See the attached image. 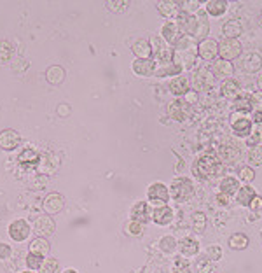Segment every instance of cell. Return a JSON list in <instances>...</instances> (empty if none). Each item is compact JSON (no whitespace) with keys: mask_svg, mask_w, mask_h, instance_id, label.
<instances>
[{"mask_svg":"<svg viewBox=\"0 0 262 273\" xmlns=\"http://www.w3.org/2000/svg\"><path fill=\"white\" fill-rule=\"evenodd\" d=\"M224 172V165L217 156L203 154L192 165V173L198 179H210V177H219Z\"/></svg>","mask_w":262,"mask_h":273,"instance_id":"6da1fadb","label":"cell"},{"mask_svg":"<svg viewBox=\"0 0 262 273\" xmlns=\"http://www.w3.org/2000/svg\"><path fill=\"white\" fill-rule=\"evenodd\" d=\"M170 194L178 203L187 201L194 194V186H192L191 179H187V177H177V179H173V182L170 186Z\"/></svg>","mask_w":262,"mask_h":273,"instance_id":"7a4b0ae2","label":"cell"},{"mask_svg":"<svg viewBox=\"0 0 262 273\" xmlns=\"http://www.w3.org/2000/svg\"><path fill=\"white\" fill-rule=\"evenodd\" d=\"M243 51V46L238 39H224L219 44V54L224 61H233L234 58H238Z\"/></svg>","mask_w":262,"mask_h":273,"instance_id":"3957f363","label":"cell"},{"mask_svg":"<svg viewBox=\"0 0 262 273\" xmlns=\"http://www.w3.org/2000/svg\"><path fill=\"white\" fill-rule=\"evenodd\" d=\"M241 156V149L240 144L234 140H224L222 144L219 145V158L226 163H236Z\"/></svg>","mask_w":262,"mask_h":273,"instance_id":"277c9868","label":"cell"},{"mask_svg":"<svg viewBox=\"0 0 262 273\" xmlns=\"http://www.w3.org/2000/svg\"><path fill=\"white\" fill-rule=\"evenodd\" d=\"M231 130L236 136H248L252 133V121L243 112H236L231 116Z\"/></svg>","mask_w":262,"mask_h":273,"instance_id":"5b68a950","label":"cell"},{"mask_svg":"<svg viewBox=\"0 0 262 273\" xmlns=\"http://www.w3.org/2000/svg\"><path fill=\"white\" fill-rule=\"evenodd\" d=\"M168 114L175 121H185L192 116V105H189L185 100H175L168 105Z\"/></svg>","mask_w":262,"mask_h":273,"instance_id":"8992f818","label":"cell"},{"mask_svg":"<svg viewBox=\"0 0 262 273\" xmlns=\"http://www.w3.org/2000/svg\"><path fill=\"white\" fill-rule=\"evenodd\" d=\"M147 196H149L150 203L161 207V205H166V201L170 200V189L163 182H154L147 191Z\"/></svg>","mask_w":262,"mask_h":273,"instance_id":"52a82bcc","label":"cell"},{"mask_svg":"<svg viewBox=\"0 0 262 273\" xmlns=\"http://www.w3.org/2000/svg\"><path fill=\"white\" fill-rule=\"evenodd\" d=\"M54 230H56V224L49 216H37L35 221H33V233L39 235L40 238L51 237Z\"/></svg>","mask_w":262,"mask_h":273,"instance_id":"ba28073f","label":"cell"},{"mask_svg":"<svg viewBox=\"0 0 262 273\" xmlns=\"http://www.w3.org/2000/svg\"><path fill=\"white\" fill-rule=\"evenodd\" d=\"M21 142V135H19L16 130L12 128H5L0 132V147L4 151H12L16 149Z\"/></svg>","mask_w":262,"mask_h":273,"instance_id":"9c48e42d","label":"cell"},{"mask_svg":"<svg viewBox=\"0 0 262 273\" xmlns=\"http://www.w3.org/2000/svg\"><path fill=\"white\" fill-rule=\"evenodd\" d=\"M152 219V210H150L149 203L145 201H136L131 209V221L140 224H147L149 221Z\"/></svg>","mask_w":262,"mask_h":273,"instance_id":"30bf717a","label":"cell"},{"mask_svg":"<svg viewBox=\"0 0 262 273\" xmlns=\"http://www.w3.org/2000/svg\"><path fill=\"white\" fill-rule=\"evenodd\" d=\"M177 26L180 30L182 35H194L196 33V14H189V12H178L177 16Z\"/></svg>","mask_w":262,"mask_h":273,"instance_id":"8fae6325","label":"cell"},{"mask_svg":"<svg viewBox=\"0 0 262 273\" xmlns=\"http://www.w3.org/2000/svg\"><path fill=\"white\" fill-rule=\"evenodd\" d=\"M219 54V42L213 39H205L198 44V56L201 60L212 61L215 60V56Z\"/></svg>","mask_w":262,"mask_h":273,"instance_id":"7c38bea8","label":"cell"},{"mask_svg":"<svg viewBox=\"0 0 262 273\" xmlns=\"http://www.w3.org/2000/svg\"><path fill=\"white\" fill-rule=\"evenodd\" d=\"M42 207L47 214H58L61 212V209L65 207V198L61 196L60 193H49L44 198Z\"/></svg>","mask_w":262,"mask_h":273,"instance_id":"4fadbf2b","label":"cell"},{"mask_svg":"<svg viewBox=\"0 0 262 273\" xmlns=\"http://www.w3.org/2000/svg\"><path fill=\"white\" fill-rule=\"evenodd\" d=\"M9 235H11V238L12 240H16V242L26 240L28 235H30L28 223L23 221V219H18V221H14V223H11V226H9Z\"/></svg>","mask_w":262,"mask_h":273,"instance_id":"5bb4252c","label":"cell"},{"mask_svg":"<svg viewBox=\"0 0 262 273\" xmlns=\"http://www.w3.org/2000/svg\"><path fill=\"white\" fill-rule=\"evenodd\" d=\"M241 68L248 74H255L257 70L262 68V56L257 53H247L243 54V60H241Z\"/></svg>","mask_w":262,"mask_h":273,"instance_id":"9a60e30c","label":"cell"},{"mask_svg":"<svg viewBox=\"0 0 262 273\" xmlns=\"http://www.w3.org/2000/svg\"><path fill=\"white\" fill-rule=\"evenodd\" d=\"M133 72L140 77H150L156 72V61L154 60H138L133 61Z\"/></svg>","mask_w":262,"mask_h":273,"instance_id":"2e32d148","label":"cell"},{"mask_svg":"<svg viewBox=\"0 0 262 273\" xmlns=\"http://www.w3.org/2000/svg\"><path fill=\"white\" fill-rule=\"evenodd\" d=\"M152 221L159 226H166L173 221V210L168 207V205H161V207H156L152 212Z\"/></svg>","mask_w":262,"mask_h":273,"instance_id":"e0dca14e","label":"cell"},{"mask_svg":"<svg viewBox=\"0 0 262 273\" xmlns=\"http://www.w3.org/2000/svg\"><path fill=\"white\" fill-rule=\"evenodd\" d=\"M210 70L213 72L215 79H231L234 68H233V63H229V61L219 60V61H215V63L212 65Z\"/></svg>","mask_w":262,"mask_h":273,"instance_id":"ac0fdd59","label":"cell"},{"mask_svg":"<svg viewBox=\"0 0 262 273\" xmlns=\"http://www.w3.org/2000/svg\"><path fill=\"white\" fill-rule=\"evenodd\" d=\"M215 84V76H213V72L210 70V68H199L198 74H196V86H198V90L201 88V90H210V88Z\"/></svg>","mask_w":262,"mask_h":273,"instance_id":"d6986e66","label":"cell"},{"mask_svg":"<svg viewBox=\"0 0 262 273\" xmlns=\"http://www.w3.org/2000/svg\"><path fill=\"white\" fill-rule=\"evenodd\" d=\"M131 51L138 60H150L152 58V49H150V44L147 39H138L131 46Z\"/></svg>","mask_w":262,"mask_h":273,"instance_id":"ffe728a7","label":"cell"},{"mask_svg":"<svg viewBox=\"0 0 262 273\" xmlns=\"http://www.w3.org/2000/svg\"><path fill=\"white\" fill-rule=\"evenodd\" d=\"M161 35H163V39L166 40L168 44H171V46H173V44L182 37V33H180V30H178L177 23H175V21H168V23H164L163 30H161Z\"/></svg>","mask_w":262,"mask_h":273,"instance_id":"44dd1931","label":"cell"},{"mask_svg":"<svg viewBox=\"0 0 262 273\" xmlns=\"http://www.w3.org/2000/svg\"><path fill=\"white\" fill-rule=\"evenodd\" d=\"M210 32V23H208V16L206 11H198L196 12V37L199 39H205Z\"/></svg>","mask_w":262,"mask_h":273,"instance_id":"7402d4cb","label":"cell"},{"mask_svg":"<svg viewBox=\"0 0 262 273\" xmlns=\"http://www.w3.org/2000/svg\"><path fill=\"white\" fill-rule=\"evenodd\" d=\"M220 91H222V95L226 98H233V100H236V98L241 95V86L236 79H226L222 83V86H220Z\"/></svg>","mask_w":262,"mask_h":273,"instance_id":"603a6c76","label":"cell"},{"mask_svg":"<svg viewBox=\"0 0 262 273\" xmlns=\"http://www.w3.org/2000/svg\"><path fill=\"white\" fill-rule=\"evenodd\" d=\"M243 32V26L238 19H229V21L224 23L222 26V33L226 39H238Z\"/></svg>","mask_w":262,"mask_h":273,"instance_id":"cb8c5ba5","label":"cell"},{"mask_svg":"<svg viewBox=\"0 0 262 273\" xmlns=\"http://www.w3.org/2000/svg\"><path fill=\"white\" fill-rule=\"evenodd\" d=\"M46 79H47V83L54 84V86L61 84L65 81V68L60 67V65H53V67H49L46 70Z\"/></svg>","mask_w":262,"mask_h":273,"instance_id":"d4e9b609","label":"cell"},{"mask_svg":"<svg viewBox=\"0 0 262 273\" xmlns=\"http://www.w3.org/2000/svg\"><path fill=\"white\" fill-rule=\"evenodd\" d=\"M175 49L180 51V53H191V54H198V44L187 35H182L180 39L175 42Z\"/></svg>","mask_w":262,"mask_h":273,"instance_id":"484cf974","label":"cell"},{"mask_svg":"<svg viewBox=\"0 0 262 273\" xmlns=\"http://www.w3.org/2000/svg\"><path fill=\"white\" fill-rule=\"evenodd\" d=\"M170 90L173 95H177V97H182V95H185L189 91V79L184 76H177L173 81L170 83Z\"/></svg>","mask_w":262,"mask_h":273,"instance_id":"4316f807","label":"cell"},{"mask_svg":"<svg viewBox=\"0 0 262 273\" xmlns=\"http://www.w3.org/2000/svg\"><path fill=\"white\" fill-rule=\"evenodd\" d=\"M178 249L184 256L191 258V256H196L199 252V244L194 238H184V240L178 242Z\"/></svg>","mask_w":262,"mask_h":273,"instance_id":"83f0119b","label":"cell"},{"mask_svg":"<svg viewBox=\"0 0 262 273\" xmlns=\"http://www.w3.org/2000/svg\"><path fill=\"white\" fill-rule=\"evenodd\" d=\"M255 196H257V193L252 186H243L238 189V203L243 205V207H248Z\"/></svg>","mask_w":262,"mask_h":273,"instance_id":"f1b7e54d","label":"cell"},{"mask_svg":"<svg viewBox=\"0 0 262 273\" xmlns=\"http://www.w3.org/2000/svg\"><path fill=\"white\" fill-rule=\"evenodd\" d=\"M205 9L206 12L212 16H222L227 9V2L226 0H208Z\"/></svg>","mask_w":262,"mask_h":273,"instance_id":"f546056e","label":"cell"},{"mask_svg":"<svg viewBox=\"0 0 262 273\" xmlns=\"http://www.w3.org/2000/svg\"><path fill=\"white\" fill-rule=\"evenodd\" d=\"M157 11H159V14L164 16V18H173L178 12V2H170V0L159 2V4H157Z\"/></svg>","mask_w":262,"mask_h":273,"instance_id":"4dcf8cb0","label":"cell"},{"mask_svg":"<svg viewBox=\"0 0 262 273\" xmlns=\"http://www.w3.org/2000/svg\"><path fill=\"white\" fill-rule=\"evenodd\" d=\"M229 247L234 251H243L248 247V237L245 233H234L229 238Z\"/></svg>","mask_w":262,"mask_h":273,"instance_id":"1f68e13d","label":"cell"},{"mask_svg":"<svg viewBox=\"0 0 262 273\" xmlns=\"http://www.w3.org/2000/svg\"><path fill=\"white\" fill-rule=\"evenodd\" d=\"M49 242L46 240V238H35V240H32V244H30V252H33V254H40V256H46L47 252H49Z\"/></svg>","mask_w":262,"mask_h":273,"instance_id":"d6a6232c","label":"cell"},{"mask_svg":"<svg viewBox=\"0 0 262 273\" xmlns=\"http://www.w3.org/2000/svg\"><path fill=\"white\" fill-rule=\"evenodd\" d=\"M240 189V182H238V179H234V177H226V179H222V182H220V193H226V194H233L236 193V191Z\"/></svg>","mask_w":262,"mask_h":273,"instance_id":"836d02e7","label":"cell"},{"mask_svg":"<svg viewBox=\"0 0 262 273\" xmlns=\"http://www.w3.org/2000/svg\"><path fill=\"white\" fill-rule=\"evenodd\" d=\"M39 154H37L33 149H25V151L21 152V154L18 156V161L21 163V165H39Z\"/></svg>","mask_w":262,"mask_h":273,"instance_id":"e575fe53","label":"cell"},{"mask_svg":"<svg viewBox=\"0 0 262 273\" xmlns=\"http://www.w3.org/2000/svg\"><path fill=\"white\" fill-rule=\"evenodd\" d=\"M192 230L194 233L203 235L206 230V216L203 212H194L192 214Z\"/></svg>","mask_w":262,"mask_h":273,"instance_id":"d590c367","label":"cell"},{"mask_svg":"<svg viewBox=\"0 0 262 273\" xmlns=\"http://www.w3.org/2000/svg\"><path fill=\"white\" fill-rule=\"evenodd\" d=\"M14 54V46L9 40H0V63H7Z\"/></svg>","mask_w":262,"mask_h":273,"instance_id":"8d00e7d4","label":"cell"},{"mask_svg":"<svg viewBox=\"0 0 262 273\" xmlns=\"http://www.w3.org/2000/svg\"><path fill=\"white\" fill-rule=\"evenodd\" d=\"M250 95L252 93H241L240 97L234 100V107H236L238 112H248L252 111V105H250Z\"/></svg>","mask_w":262,"mask_h":273,"instance_id":"74e56055","label":"cell"},{"mask_svg":"<svg viewBox=\"0 0 262 273\" xmlns=\"http://www.w3.org/2000/svg\"><path fill=\"white\" fill-rule=\"evenodd\" d=\"M178 247V242L175 240L173 237H163L159 240V249L163 252H166V254H173L175 251H177Z\"/></svg>","mask_w":262,"mask_h":273,"instance_id":"f35d334b","label":"cell"},{"mask_svg":"<svg viewBox=\"0 0 262 273\" xmlns=\"http://www.w3.org/2000/svg\"><path fill=\"white\" fill-rule=\"evenodd\" d=\"M44 265V256L40 254H33V252H30L28 256H26V266H28L30 270H40Z\"/></svg>","mask_w":262,"mask_h":273,"instance_id":"ab89813d","label":"cell"},{"mask_svg":"<svg viewBox=\"0 0 262 273\" xmlns=\"http://www.w3.org/2000/svg\"><path fill=\"white\" fill-rule=\"evenodd\" d=\"M149 44H150V49H152V56H154V58H157L161 53H163L164 49H166L164 42L159 39V37H156V35L150 37V39H149Z\"/></svg>","mask_w":262,"mask_h":273,"instance_id":"60d3db41","label":"cell"},{"mask_svg":"<svg viewBox=\"0 0 262 273\" xmlns=\"http://www.w3.org/2000/svg\"><path fill=\"white\" fill-rule=\"evenodd\" d=\"M198 268H199V273H215L217 268H215V263L210 261L208 258H199L198 259Z\"/></svg>","mask_w":262,"mask_h":273,"instance_id":"b9f144b4","label":"cell"},{"mask_svg":"<svg viewBox=\"0 0 262 273\" xmlns=\"http://www.w3.org/2000/svg\"><path fill=\"white\" fill-rule=\"evenodd\" d=\"M40 273H60V261L54 258L44 261L42 268H40Z\"/></svg>","mask_w":262,"mask_h":273,"instance_id":"7bdbcfd3","label":"cell"},{"mask_svg":"<svg viewBox=\"0 0 262 273\" xmlns=\"http://www.w3.org/2000/svg\"><path fill=\"white\" fill-rule=\"evenodd\" d=\"M250 105L255 114H262V91H255L250 95Z\"/></svg>","mask_w":262,"mask_h":273,"instance_id":"ee69618b","label":"cell"},{"mask_svg":"<svg viewBox=\"0 0 262 273\" xmlns=\"http://www.w3.org/2000/svg\"><path fill=\"white\" fill-rule=\"evenodd\" d=\"M248 159H250L252 165H257V166L262 165V147L261 145L252 147L250 151H248Z\"/></svg>","mask_w":262,"mask_h":273,"instance_id":"f6af8a7d","label":"cell"},{"mask_svg":"<svg viewBox=\"0 0 262 273\" xmlns=\"http://www.w3.org/2000/svg\"><path fill=\"white\" fill-rule=\"evenodd\" d=\"M206 258L213 263L219 261V259L222 258V249H220L219 245H210V247L206 249Z\"/></svg>","mask_w":262,"mask_h":273,"instance_id":"bcb514c9","label":"cell"},{"mask_svg":"<svg viewBox=\"0 0 262 273\" xmlns=\"http://www.w3.org/2000/svg\"><path fill=\"white\" fill-rule=\"evenodd\" d=\"M240 179L243 180V182H252V180L255 179V170L250 168V166H243V168L240 170Z\"/></svg>","mask_w":262,"mask_h":273,"instance_id":"7dc6e473","label":"cell"},{"mask_svg":"<svg viewBox=\"0 0 262 273\" xmlns=\"http://www.w3.org/2000/svg\"><path fill=\"white\" fill-rule=\"evenodd\" d=\"M126 231H128V235H133V237H138V235H142V231H143V224L135 223V221H131V223L126 226Z\"/></svg>","mask_w":262,"mask_h":273,"instance_id":"c3c4849f","label":"cell"},{"mask_svg":"<svg viewBox=\"0 0 262 273\" xmlns=\"http://www.w3.org/2000/svg\"><path fill=\"white\" fill-rule=\"evenodd\" d=\"M107 5H109L110 11H114V12H123V11H126L128 2H126V0H119V2H114V0H110V2H107Z\"/></svg>","mask_w":262,"mask_h":273,"instance_id":"681fc988","label":"cell"},{"mask_svg":"<svg viewBox=\"0 0 262 273\" xmlns=\"http://www.w3.org/2000/svg\"><path fill=\"white\" fill-rule=\"evenodd\" d=\"M178 5H184V7H182V11L189 12V14H191V11H198L201 4H199L198 0H189V2H178Z\"/></svg>","mask_w":262,"mask_h":273,"instance_id":"f907efd6","label":"cell"},{"mask_svg":"<svg viewBox=\"0 0 262 273\" xmlns=\"http://www.w3.org/2000/svg\"><path fill=\"white\" fill-rule=\"evenodd\" d=\"M261 138H262L261 133H257V132H255V133H250V135L247 136V145H248L250 149H252V147H257V145L261 144Z\"/></svg>","mask_w":262,"mask_h":273,"instance_id":"816d5d0a","label":"cell"},{"mask_svg":"<svg viewBox=\"0 0 262 273\" xmlns=\"http://www.w3.org/2000/svg\"><path fill=\"white\" fill-rule=\"evenodd\" d=\"M215 201L219 205H222V207H226V205L231 203V196H229V194H226V193H219L215 196Z\"/></svg>","mask_w":262,"mask_h":273,"instance_id":"f5cc1de1","label":"cell"},{"mask_svg":"<svg viewBox=\"0 0 262 273\" xmlns=\"http://www.w3.org/2000/svg\"><path fill=\"white\" fill-rule=\"evenodd\" d=\"M248 207H250L254 212H259V210H262V196H255Z\"/></svg>","mask_w":262,"mask_h":273,"instance_id":"db71d44e","label":"cell"},{"mask_svg":"<svg viewBox=\"0 0 262 273\" xmlns=\"http://www.w3.org/2000/svg\"><path fill=\"white\" fill-rule=\"evenodd\" d=\"M11 247L7 244H0V259H9L11 256Z\"/></svg>","mask_w":262,"mask_h":273,"instance_id":"11a10c76","label":"cell"},{"mask_svg":"<svg viewBox=\"0 0 262 273\" xmlns=\"http://www.w3.org/2000/svg\"><path fill=\"white\" fill-rule=\"evenodd\" d=\"M185 102H187L189 105H194L196 102H198V93H196V91H187V93H185Z\"/></svg>","mask_w":262,"mask_h":273,"instance_id":"9f6ffc18","label":"cell"},{"mask_svg":"<svg viewBox=\"0 0 262 273\" xmlns=\"http://www.w3.org/2000/svg\"><path fill=\"white\" fill-rule=\"evenodd\" d=\"M68 112H70V109H68L67 105H60V107H58V114L60 116H67Z\"/></svg>","mask_w":262,"mask_h":273,"instance_id":"6f0895ef","label":"cell"},{"mask_svg":"<svg viewBox=\"0 0 262 273\" xmlns=\"http://www.w3.org/2000/svg\"><path fill=\"white\" fill-rule=\"evenodd\" d=\"M255 125H262V114H254Z\"/></svg>","mask_w":262,"mask_h":273,"instance_id":"680465c9","label":"cell"},{"mask_svg":"<svg viewBox=\"0 0 262 273\" xmlns=\"http://www.w3.org/2000/svg\"><path fill=\"white\" fill-rule=\"evenodd\" d=\"M257 86L261 88V91H262V74H261V76L257 77Z\"/></svg>","mask_w":262,"mask_h":273,"instance_id":"91938a15","label":"cell"},{"mask_svg":"<svg viewBox=\"0 0 262 273\" xmlns=\"http://www.w3.org/2000/svg\"><path fill=\"white\" fill-rule=\"evenodd\" d=\"M257 133H261L262 135V125H257Z\"/></svg>","mask_w":262,"mask_h":273,"instance_id":"94428289","label":"cell"},{"mask_svg":"<svg viewBox=\"0 0 262 273\" xmlns=\"http://www.w3.org/2000/svg\"><path fill=\"white\" fill-rule=\"evenodd\" d=\"M63 273H77V272H75V270H65Z\"/></svg>","mask_w":262,"mask_h":273,"instance_id":"6125c7cd","label":"cell"},{"mask_svg":"<svg viewBox=\"0 0 262 273\" xmlns=\"http://www.w3.org/2000/svg\"><path fill=\"white\" fill-rule=\"evenodd\" d=\"M23 273H33V272H32V270H28V272H23Z\"/></svg>","mask_w":262,"mask_h":273,"instance_id":"be15d7a7","label":"cell"},{"mask_svg":"<svg viewBox=\"0 0 262 273\" xmlns=\"http://www.w3.org/2000/svg\"><path fill=\"white\" fill-rule=\"evenodd\" d=\"M261 26H262V12H261Z\"/></svg>","mask_w":262,"mask_h":273,"instance_id":"e7e4bbea","label":"cell"}]
</instances>
